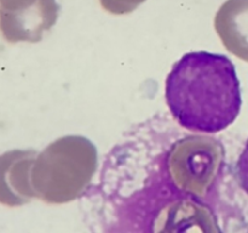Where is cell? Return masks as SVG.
<instances>
[{
	"mask_svg": "<svg viewBox=\"0 0 248 233\" xmlns=\"http://www.w3.org/2000/svg\"><path fill=\"white\" fill-rule=\"evenodd\" d=\"M165 99L182 128L220 133L234 124L241 112V84L235 65L222 53H186L167 75Z\"/></svg>",
	"mask_w": 248,
	"mask_h": 233,
	"instance_id": "cell-1",
	"label": "cell"
},
{
	"mask_svg": "<svg viewBox=\"0 0 248 233\" xmlns=\"http://www.w3.org/2000/svg\"><path fill=\"white\" fill-rule=\"evenodd\" d=\"M235 175H236L239 186L241 187L245 193L248 194V138L244 150L241 152L236 162V165H235Z\"/></svg>",
	"mask_w": 248,
	"mask_h": 233,
	"instance_id": "cell-2",
	"label": "cell"
},
{
	"mask_svg": "<svg viewBox=\"0 0 248 233\" xmlns=\"http://www.w3.org/2000/svg\"><path fill=\"white\" fill-rule=\"evenodd\" d=\"M14 2V0H0V6L2 7H6L9 5H11Z\"/></svg>",
	"mask_w": 248,
	"mask_h": 233,
	"instance_id": "cell-3",
	"label": "cell"
}]
</instances>
